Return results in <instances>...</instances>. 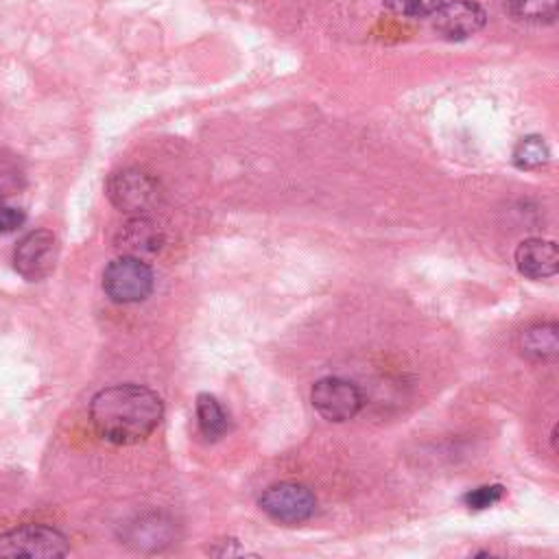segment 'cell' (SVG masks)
I'll list each match as a JSON object with an SVG mask.
<instances>
[{
	"label": "cell",
	"instance_id": "obj_1",
	"mask_svg": "<svg viewBox=\"0 0 559 559\" xmlns=\"http://www.w3.org/2000/svg\"><path fill=\"white\" fill-rule=\"evenodd\" d=\"M162 397L140 384H114L90 402L94 430L111 443L131 445L144 441L162 421Z\"/></svg>",
	"mask_w": 559,
	"mask_h": 559
},
{
	"label": "cell",
	"instance_id": "obj_2",
	"mask_svg": "<svg viewBox=\"0 0 559 559\" xmlns=\"http://www.w3.org/2000/svg\"><path fill=\"white\" fill-rule=\"evenodd\" d=\"M151 266L135 255H118L103 271V288L116 304L144 301L153 290Z\"/></svg>",
	"mask_w": 559,
	"mask_h": 559
},
{
	"label": "cell",
	"instance_id": "obj_3",
	"mask_svg": "<svg viewBox=\"0 0 559 559\" xmlns=\"http://www.w3.org/2000/svg\"><path fill=\"white\" fill-rule=\"evenodd\" d=\"M105 190L120 212L133 216H144L153 210L162 194L157 179L140 168H124L109 175Z\"/></svg>",
	"mask_w": 559,
	"mask_h": 559
},
{
	"label": "cell",
	"instance_id": "obj_4",
	"mask_svg": "<svg viewBox=\"0 0 559 559\" xmlns=\"http://www.w3.org/2000/svg\"><path fill=\"white\" fill-rule=\"evenodd\" d=\"M68 537L44 524H24L0 535V557H63L68 555Z\"/></svg>",
	"mask_w": 559,
	"mask_h": 559
},
{
	"label": "cell",
	"instance_id": "obj_5",
	"mask_svg": "<svg viewBox=\"0 0 559 559\" xmlns=\"http://www.w3.org/2000/svg\"><path fill=\"white\" fill-rule=\"evenodd\" d=\"M260 509L275 522L299 524L312 518L317 500L301 483H277L260 496Z\"/></svg>",
	"mask_w": 559,
	"mask_h": 559
},
{
	"label": "cell",
	"instance_id": "obj_6",
	"mask_svg": "<svg viewBox=\"0 0 559 559\" xmlns=\"http://www.w3.org/2000/svg\"><path fill=\"white\" fill-rule=\"evenodd\" d=\"M310 400L314 411L328 421H347L362 406V395L358 386L336 376L317 380L310 391Z\"/></svg>",
	"mask_w": 559,
	"mask_h": 559
},
{
	"label": "cell",
	"instance_id": "obj_7",
	"mask_svg": "<svg viewBox=\"0 0 559 559\" xmlns=\"http://www.w3.org/2000/svg\"><path fill=\"white\" fill-rule=\"evenodd\" d=\"M59 258V242L57 236L48 229L28 231L13 251L15 271L31 282L44 280L52 273Z\"/></svg>",
	"mask_w": 559,
	"mask_h": 559
},
{
	"label": "cell",
	"instance_id": "obj_8",
	"mask_svg": "<svg viewBox=\"0 0 559 559\" xmlns=\"http://www.w3.org/2000/svg\"><path fill=\"white\" fill-rule=\"evenodd\" d=\"M485 11L480 4L472 0H452L441 2L439 9L432 13L435 31L445 39H465L478 33L485 26Z\"/></svg>",
	"mask_w": 559,
	"mask_h": 559
},
{
	"label": "cell",
	"instance_id": "obj_9",
	"mask_svg": "<svg viewBox=\"0 0 559 559\" xmlns=\"http://www.w3.org/2000/svg\"><path fill=\"white\" fill-rule=\"evenodd\" d=\"M518 271L531 280L552 277L559 269V251L552 240L526 238L515 249Z\"/></svg>",
	"mask_w": 559,
	"mask_h": 559
},
{
	"label": "cell",
	"instance_id": "obj_10",
	"mask_svg": "<svg viewBox=\"0 0 559 559\" xmlns=\"http://www.w3.org/2000/svg\"><path fill=\"white\" fill-rule=\"evenodd\" d=\"M164 242L162 229L146 216H133L129 223H124L116 236V247L122 251V255H148L155 253Z\"/></svg>",
	"mask_w": 559,
	"mask_h": 559
},
{
	"label": "cell",
	"instance_id": "obj_11",
	"mask_svg": "<svg viewBox=\"0 0 559 559\" xmlns=\"http://www.w3.org/2000/svg\"><path fill=\"white\" fill-rule=\"evenodd\" d=\"M557 323H535L520 334V349L535 360H555L559 354Z\"/></svg>",
	"mask_w": 559,
	"mask_h": 559
},
{
	"label": "cell",
	"instance_id": "obj_12",
	"mask_svg": "<svg viewBox=\"0 0 559 559\" xmlns=\"http://www.w3.org/2000/svg\"><path fill=\"white\" fill-rule=\"evenodd\" d=\"M197 421H199L203 437L212 439V441L221 439L229 430V417H227L225 408L210 393H201L197 397Z\"/></svg>",
	"mask_w": 559,
	"mask_h": 559
},
{
	"label": "cell",
	"instance_id": "obj_13",
	"mask_svg": "<svg viewBox=\"0 0 559 559\" xmlns=\"http://www.w3.org/2000/svg\"><path fill=\"white\" fill-rule=\"evenodd\" d=\"M509 11L524 22H552L557 17V0H509Z\"/></svg>",
	"mask_w": 559,
	"mask_h": 559
},
{
	"label": "cell",
	"instance_id": "obj_14",
	"mask_svg": "<svg viewBox=\"0 0 559 559\" xmlns=\"http://www.w3.org/2000/svg\"><path fill=\"white\" fill-rule=\"evenodd\" d=\"M513 162L518 168H537L548 162V146L539 135H526L518 142L513 151Z\"/></svg>",
	"mask_w": 559,
	"mask_h": 559
},
{
	"label": "cell",
	"instance_id": "obj_15",
	"mask_svg": "<svg viewBox=\"0 0 559 559\" xmlns=\"http://www.w3.org/2000/svg\"><path fill=\"white\" fill-rule=\"evenodd\" d=\"M443 0H382V4L397 15L406 17H421L432 15Z\"/></svg>",
	"mask_w": 559,
	"mask_h": 559
},
{
	"label": "cell",
	"instance_id": "obj_16",
	"mask_svg": "<svg viewBox=\"0 0 559 559\" xmlns=\"http://www.w3.org/2000/svg\"><path fill=\"white\" fill-rule=\"evenodd\" d=\"M502 496H504L502 485H483V487H476V489L467 491L463 496V502L469 509H487V507L496 504Z\"/></svg>",
	"mask_w": 559,
	"mask_h": 559
},
{
	"label": "cell",
	"instance_id": "obj_17",
	"mask_svg": "<svg viewBox=\"0 0 559 559\" xmlns=\"http://www.w3.org/2000/svg\"><path fill=\"white\" fill-rule=\"evenodd\" d=\"M24 221H26V214L20 207L0 203V234H9V231L22 227Z\"/></svg>",
	"mask_w": 559,
	"mask_h": 559
}]
</instances>
